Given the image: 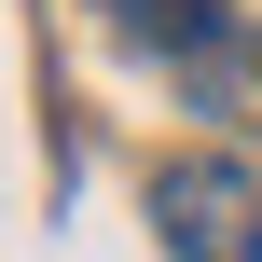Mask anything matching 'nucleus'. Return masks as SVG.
<instances>
[{"mask_svg":"<svg viewBox=\"0 0 262 262\" xmlns=\"http://www.w3.org/2000/svg\"><path fill=\"white\" fill-rule=\"evenodd\" d=\"M152 221H166L180 262H262V180L235 152H193V166L152 180Z\"/></svg>","mask_w":262,"mask_h":262,"instance_id":"1","label":"nucleus"},{"mask_svg":"<svg viewBox=\"0 0 262 262\" xmlns=\"http://www.w3.org/2000/svg\"><path fill=\"white\" fill-rule=\"evenodd\" d=\"M111 14H124L138 41H166V55H207V69H221V41H235L221 0H111Z\"/></svg>","mask_w":262,"mask_h":262,"instance_id":"2","label":"nucleus"}]
</instances>
